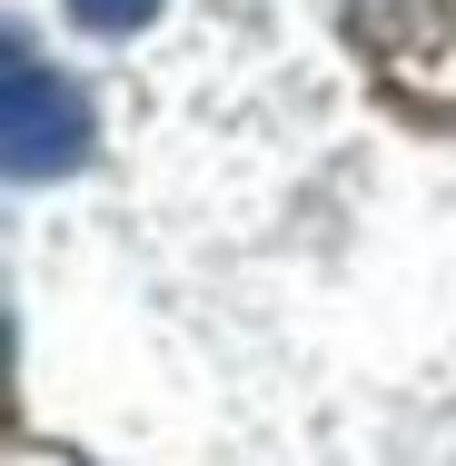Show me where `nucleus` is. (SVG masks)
<instances>
[{
  "instance_id": "nucleus-1",
  "label": "nucleus",
  "mask_w": 456,
  "mask_h": 466,
  "mask_svg": "<svg viewBox=\"0 0 456 466\" xmlns=\"http://www.w3.org/2000/svg\"><path fill=\"white\" fill-rule=\"evenodd\" d=\"M0 139H10V179H70L90 159V99L30 40H10V60H0Z\"/></svg>"
},
{
  "instance_id": "nucleus-2",
  "label": "nucleus",
  "mask_w": 456,
  "mask_h": 466,
  "mask_svg": "<svg viewBox=\"0 0 456 466\" xmlns=\"http://www.w3.org/2000/svg\"><path fill=\"white\" fill-rule=\"evenodd\" d=\"M367 70L417 109H456V0H348Z\"/></svg>"
},
{
  "instance_id": "nucleus-3",
  "label": "nucleus",
  "mask_w": 456,
  "mask_h": 466,
  "mask_svg": "<svg viewBox=\"0 0 456 466\" xmlns=\"http://www.w3.org/2000/svg\"><path fill=\"white\" fill-rule=\"evenodd\" d=\"M70 20L99 30V40H139V30L159 20V0H70Z\"/></svg>"
}]
</instances>
